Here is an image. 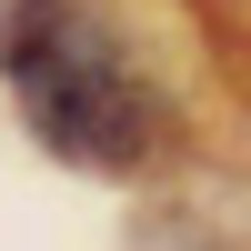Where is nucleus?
Here are the masks:
<instances>
[{"label":"nucleus","instance_id":"nucleus-1","mask_svg":"<svg viewBox=\"0 0 251 251\" xmlns=\"http://www.w3.org/2000/svg\"><path fill=\"white\" fill-rule=\"evenodd\" d=\"M0 80L20 91L40 151L80 161V171H141L171 131L80 0H10L0 10Z\"/></svg>","mask_w":251,"mask_h":251}]
</instances>
